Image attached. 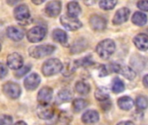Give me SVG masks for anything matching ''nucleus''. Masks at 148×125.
<instances>
[{
  "instance_id": "obj_1",
  "label": "nucleus",
  "mask_w": 148,
  "mask_h": 125,
  "mask_svg": "<svg viewBox=\"0 0 148 125\" xmlns=\"http://www.w3.org/2000/svg\"><path fill=\"white\" fill-rule=\"evenodd\" d=\"M115 49V43L112 39H105L97 45L96 51L102 59H108L114 53Z\"/></svg>"
},
{
  "instance_id": "obj_2",
  "label": "nucleus",
  "mask_w": 148,
  "mask_h": 125,
  "mask_svg": "<svg viewBox=\"0 0 148 125\" xmlns=\"http://www.w3.org/2000/svg\"><path fill=\"white\" fill-rule=\"evenodd\" d=\"M63 64L57 58L47 60L42 66V73L45 77H51L59 73L62 71Z\"/></svg>"
},
{
  "instance_id": "obj_3",
  "label": "nucleus",
  "mask_w": 148,
  "mask_h": 125,
  "mask_svg": "<svg viewBox=\"0 0 148 125\" xmlns=\"http://www.w3.org/2000/svg\"><path fill=\"white\" fill-rule=\"evenodd\" d=\"M54 50H55V46L51 44H43V45L31 47L28 52L32 57L40 59L52 54Z\"/></svg>"
},
{
  "instance_id": "obj_4",
  "label": "nucleus",
  "mask_w": 148,
  "mask_h": 125,
  "mask_svg": "<svg viewBox=\"0 0 148 125\" xmlns=\"http://www.w3.org/2000/svg\"><path fill=\"white\" fill-rule=\"evenodd\" d=\"M47 31L43 26H35L27 32V38L31 43H38L42 41L46 36Z\"/></svg>"
},
{
  "instance_id": "obj_5",
  "label": "nucleus",
  "mask_w": 148,
  "mask_h": 125,
  "mask_svg": "<svg viewBox=\"0 0 148 125\" xmlns=\"http://www.w3.org/2000/svg\"><path fill=\"white\" fill-rule=\"evenodd\" d=\"M61 24L68 31H74L82 27V23L77 18H71L68 15H64L60 18Z\"/></svg>"
},
{
  "instance_id": "obj_6",
  "label": "nucleus",
  "mask_w": 148,
  "mask_h": 125,
  "mask_svg": "<svg viewBox=\"0 0 148 125\" xmlns=\"http://www.w3.org/2000/svg\"><path fill=\"white\" fill-rule=\"evenodd\" d=\"M14 16L15 18L22 24H28L31 15H30V11L29 8L25 5H18V7L15 8L14 10Z\"/></svg>"
},
{
  "instance_id": "obj_7",
  "label": "nucleus",
  "mask_w": 148,
  "mask_h": 125,
  "mask_svg": "<svg viewBox=\"0 0 148 125\" xmlns=\"http://www.w3.org/2000/svg\"><path fill=\"white\" fill-rule=\"evenodd\" d=\"M3 91L6 96L11 99H17L21 95V88L18 84L8 82L4 84Z\"/></svg>"
},
{
  "instance_id": "obj_8",
  "label": "nucleus",
  "mask_w": 148,
  "mask_h": 125,
  "mask_svg": "<svg viewBox=\"0 0 148 125\" xmlns=\"http://www.w3.org/2000/svg\"><path fill=\"white\" fill-rule=\"evenodd\" d=\"M37 115L40 119L49 120L54 115V109L50 103L40 104L37 107Z\"/></svg>"
},
{
  "instance_id": "obj_9",
  "label": "nucleus",
  "mask_w": 148,
  "mask_h": 125,
  "mask_svg": "<svg viewBox=\"0 0 148 125\" xmlns=\"http://www.w3.org/2000/svg\"><path fill=\"white\" fill-rule=\"evenodd\" d=\"M24 59L18 53H12L7 57V65L12 70H18L23 67Z\"/></svg>"
},
{
  "instance_id": "obj_10",
  "label": "nucleus",
  "mask_w": 148,
  "mask_h": 125,
  "mask_svg": "<svg viewBox=\"0 0 148 125\" xmlns=\"http://www.w3.org/2000/svg\"><path fill=\"white\" fill-rule=\"evenodd\" d=\"M61 2L59 0H52L49 2L45 7V13L51 18H56L60 14Z\"/></svg>"
},
{
  "instance_id": "obj_11",
  "label": "nucleus",
  "mask_w": 148,
  "mask_h": 125,
  "mask_svg": "<svg viewBox=\"0 0 148 125\" xmlns=\"http://www.w3.org/2000/svg\"><path fill=\"white\" fill-rule=\"evenodd\" d=\"M53 96V90L50 87H43L38 94V102L40 104L50 103Z\"/></svg>"
},
{
  "instance_id": "obj_12",
  "label": "nucleus",
  "mask_w": 148,
  "mask_h": 125,
  "mask_svg": "<svg viewBox=\"0 0 148 125\" xmlns=\"http://www.w3.org/2000/svg\"><path fill=\"white\" fill-rule=\"evenodd\" d=\"M40 81H41L40 77L36 73H32L25 77V79L24 81V84H25V87L26 90H34L35 89H37L38 87Z\"/></svg>"
},
{
  "instance_id": "obj_13",
  "label": "nucleus",
  "mask_w": 148,
  "mask_h": 125,
  "mask_svg": "<svg viewBox=\"0 0 148 125\" xmlns=\"http://www.w3.org/2000/svg\"><path fill=\"white\" fill-rule=\"evenodd\" d=\"M130 16V10L128 8H121L119 9L114 15V18L112 19V23L115 25H119L129 18Z\"/></svg>"
},
{
  "instance_id": "obj_14",
  "label": "nucleus",
  "mask_w": 148,
  "mask_h": 125,
  "mask_svg": "<svg viewBox=\"0 0 148 125\" xmlns=\"http://www.w3.org/2000/svg\"><path fill=\"white\" fill-rule=\"evenodd\" d=\"M90 25L93 30L101 31L106 28V20L103 17L94 15L90 18Z\"/></svg>"
},
{
  "instance_id": "obj_15",
  "label": "nucleus",
  "mask_w": 148,
  "mask_h": 125,
  "mask_svg": "<svg viewBox=\"0 0 148 125\" xmlns=\"http://www.w3.org/2000/svg\"><path fill=\"white\" fill-rule=\"evenodd\" d=\"M133 43L137 47V49H138L139 50L145 51L148 50V36L145 34L143 33L138 34L134 37Z\"/></svg>"
},
{
  "instance_id": "obj_16",
  "label": "nucleus",
  "mask_w": 148,
  "mask_h": 125,
  "mask_svg": "<svg viewBox=\"0 0 148 125\" xmlns=\"http://www.w3.org/2000/svg\"><path fill=\"white\" fill-rule=\"evenodd\" d=\"M6 34L7 36L13 41L18 42L23 39L25 36V32L22 29L15 27V26H10L6 30Z\"/></svg>"
},
{
  "instance_id": "obj_17",
  "label": "nucleus",
  "mask_w": 148,
  "mask_h": 125,
  "mask_svg": "<svg viewBox=\"0 0 148 125\" xmlns=\"http://www.w3.org/2000/svg\"><path fill=\"white\" fill-rule=\"evenodd\" d=\"M99 120V114L96 110H87L82 115V122L86 124L96 123Z\"/></svg>"
},
{
  "instance_id": "obj_18",
  "label": "nucleus",
  "mask_w": 148,
  "mask_h": 125,
  "mask_svg": "<svg viewBox=\"0 0 148 125\" xmlns=\"http://www.w3.org/2000/svg\"><path fill=\"white\" fill-rule=\"evenodd\" d=\"M73 97V93L71 90H61L56 97V103L58 104H61L63 103H66V102H70Z\"/></svg>"
},
{
  "instance_id": "obj_19",
  "label": "nucleus",
  "mask_w": 148,
  "mask_h": 125,
  "mask_svg": "<svg viewBox=\"0 0 148 125\" xmlns=\"http://www.w3.org/2000/svg\"><path fill=\"white\" fill-rule=\"evenodd\" d=\"M81 13V8L78 2L72 1L67 5V14L71 18H78Z\"/></svg>"
},
{
  "instance_id": "obj_20",
  "label": "nucleus",
  "mask_w": 148,
  "mask_h": 125,
  "mask_svg": "<svg viewBox=\"0 0 148 125\" xmlns=\"http://www.w3.org/2000/svg\"><path fill=\"white\" fill-rule=\"evenodd\" d=\"M52 37L56 42L61 44H65L68 41V36L66 32L61 29H55L52 32Z\"/></svg>"
},
{
  "instance_id": "obj_21",
  "label": "nucleus",
  "mask_w": 148,
  "mask_h": 125,
  "mask_svg": "<svg viewBox=\"0 0 148 125\" xmlns=\"http://www.w3.org/2000/svg\"><path fill=\"white\" fill-rule=\"evenodd\" d=\"M118 105L123 110H130L133 107V100L131 97L125 96L118 100Z\"/></svg>"
},
{
  "instance_id": "obj_22",
  "label": "nucleus",
  "mask_w": 148,
  "mask_h": 125,
  "mask_svg": "<svg viewBox=\"0 0 148 125\" xmlns=\"http://www.w3.org/2000/svg\"><path fill=\"white\" fill-rule=\"evenodd\" d=\"M132 21L135 25L138 26H144L147 22V17L145 14L140 12H136L132 18Z\"/></svg>"
},
{
  "instance_id": "obj_23",
  "label": "nucleus",
  "mask_w": 148,
  "mask_h": 125,
  "mask_svg": "<svg viewBox=\"0 0 148 125\" xmlns=\"http://www.w3.org/2000/svg\"><path fill=\"white\" fill-rule=\"evenodd\" d=\"M118 73L121 74L128 80H133L136 77V72L132 68H130L129 66H125V65H123V66L119 65Z\"/></svg>"
},
{
  "instance_id": "obj_24",
  "label": "nucleus",
  "mask_w": 148,
  "mask_h": 125,
  "mask_svg": "<svg viewBox=\"0 0 148 125\" xmlns=\"http://www.w3.org/2000/svg\"><path fill=\"white\" fill-rule=\"evenodd\" d=\"M75 90L79 94L85 96V95H87L90 92L91 87L87 83H86L84 81H79L75 84Z\"/></svg>"
},
{
  "instance_id": "obj_25",
  "label": "nucleus",
  "mask_w": 148,
  "mask_h": 125,
  "mask_svg": "<svg viewBox=\"0 0 148 125\" xmlns=\"http://www.w3.org/2000/svg\"><path fill=\"white\" fill-rule=\"evenodd\" d=\"M94 96L96 97V99L98 101H100V102H106L109 99L110 97V95H109V92L108 90L106 89V88H98L96 90H95V93H94Z\"/></svg>"
},
{
  "instance_id": "obj_26",
  "label": "nucleus",
  "mask_w": 148,
  "mask_h": 125,
  "mask_svg": "<svg viewBox=\"0 0 148 125\" xmlns=\"http://www.w3.org/2000/svg\"><path fill=\"white\" fill-rule=\"evenodd\" d=\"M88 106V102L82 98L74 99L72 102V108L75 112H79L83 109H85Z\"/></svg>"
},
{
  "instance_id": "obj_27",
  "label": "nucleus",
  "mask_w": 148,
  "mask_h": 125,
  "mask_svg": "<svg viewBox=\"0 0 148 125\" xmlns=\"http://www.w3.org/2000/svg\"><path fill=\"white\" fill-rule=\"evenodd\" d=\"M74 65H75L76 68H79V67H88V66H91L94 64V62L91 56H87L86 57H83V58H80L79 60H76L74 61Z\"/></svg>"
},
{
  "instance_id": "obj_28",
  "label": "nucleus",
  "mask_w": 148,
  "mask_h": 125,
  "mask_svg": "<svg viewBox=\"0 0 148 125\" xmlns=\"http://www.w3.org/2000/svg\"><path fill=\"white\" fill-rule=\"evenodd\" d=\"M86 46H87V43L86 42L85 39H79L73 43V45L71 49V53H79V52L85 50Z\"/></svg>"
},
{
  "instance_id": "obj_29",
  "label": "nucleus",
  "mask_w": 148,
  "mask_h": 125,
  "mask_svg": "<svg viewBox=\"0 0 148 125\" xmlns=\"http://www.w3.org/2000/svg\"><path fill=\"white\" fill-rule=\"evenodd\" d=\"M112 90L116 93V94H119V93H121L125 90V84L124 82L119 78V77H115L113 80H112Z\"/></svg>"
},
{
  "instance_id": "obj_30",
  "label": "nucleus",
  "mask_w": 148,
  "mask_h": 125,
  "mask_svg": "<svg viewBox=\"0 0 148 125\" xmlns=\"http://www.w3.org/2000/svg\"><path fill=\"white\" fill-rule=\"evenodd\" d=\"M118 3V0H100L99 6L105 11L112 10Z\"/></svg>"
},
{
  "instance_id": "obj_31",
  "label": "nucleus",
  "mask_w": 148,
  "mask_h": 125,
  "mask_svg": "<svg viewBox=\"0 0 148 125\" xmlns=\"http://www.w3.org/2000/svg\"><path fill=\"white\" fill-rule=\"evenodd\" d=\"M136 107L139 110H144L148 107V98L146 96H140L136 99Z\"/></svg>"
},
{
  "instance_id": "obj_32",
  "label": "nucleus",
  "mask_w": 148,
  "mask_h": 125,
  "mask_svg": "<svg viewBox=\"0 0 148 125\" xmlns=\"http://www.w3.org/2000/svg\"><path fill=\"white\" fill-rule=\"evenodd\" d=\"M76 69L77 68H76L75 65H74V62H67L64 66L63 65V68H62L61 71H62L63 75L68 77V76L71 75L74 71H75Z\"/></svg>"
},
{
  "instance_id": "obj_33",
  "label": "nucleus",
  "mask_w": 148,
  "mask_h": 125,
  "mask_svg": "<svg viewBox=\"0 0 148 125\" xmlns=\"http://www.w3.org/2000/svg\"><path fill=\"white\" fill-rule=\"evenodd\" d=\"M12 117L8 115H0V125H12Z\"/></svg>"
},
{
  "instance_id": "obj_34",
  "label": "nucleus",
  "mask_w": 148,
  "mask_h": 125,
  "mask_svg": "<svg viewBox=\"0 0 148 125\" xmlns=\"http://www.w3.org/2000/svg\"><path fill=\"white\" fill-rule=\"evenodd\" d=\"M30 66H25V67H21L20 69H18V70H17V71H16V73H15V75H16V77H24L25 75H26L28 72H29V71H30Z\"/></svg>"
},
{
  "instance_id": "obj_35",
  "label": "nucleus",
  "mask_w": 148,
  "mask_h": 125,
  "mask_svg": "<svg viewBox=\"0 0 148 125\" xmlns=\"http://www.w3.org/2000/svg\"><path fill=\"white\" fill-rule=\"evenodd\" d=\"M137 6L143 12H148V0H139Z\"/></svg>"
},
{
  "instance_id": "obj_36",
  "label": "nucleus",
  "mask_w": 148,
  "mask_h": 125,
  "mask_svg": "<svg viewBox=\"0 0 148 125\" xmlns=\"http://www.w3.org/2000/svg\"><path fill=\"white\" fill-rule=\"evenodd\" d=\"M7 74H8V69L6 68L5 65H3L2 62H0V78L2 79L5 77Z\"/></svg>"
},
{
  "instance_id": "obj_37",
  "label": "nucleus",
  "mask_w": 148,
  "mask_h": 125,
  "mask_svg": "<svg viewBox=\"0 0 148 125\" xmlns=\"http://www.w3.org/2000/svg\"><path fill=\"white\" fill-rule=\"evenodd\" d=\"M60 118H61V120H62V121H67V122L71 121V115H68V114H67V113H65V112L62 113V115H61Z\"/></svg>"
},
{
  "instance_id": "obj_38",
  "label": "nucleus",
  "mask_w": 148,
  "mask_h": 125,
  "mask_svg": "<svg viewBox=\"0 0 148 125\" xmlns=\"http://www.w3.org/2000/svg\"><path fill=\"white\" fill-rule=\"evenodd\" d=\"M117 125H134V123L131 121H123L119 122Z\"/></svg>"
},
{
  "instance_id": "obj_39",
  "label": "nucleus",
  "mask_w": 148,
  "mask_h": 125,
  "mask_svg": "<svg viewBox=\"0 0 148 125\" xmlns=\"http://www.w3.org/2000/svg\"><path fill=\"white\" fill-rule=\"evenodd\" d=\"M143 84H144L145 87L148 88V74L144 77V78H143Z\"/></svg>"
},
{
  "instance_id": "obj_40",
  "label": "nucleus",
  "mask_w": 148,
  "mask_h": 125,
  "mask_svg": "<svg viewBox=\"0 0 148 125\" xmlns=\"http://www.w3.org/2000/svg\"><path fill=\"white\" fill-rule=\"evenodd\" d=\"M45 1V0H32V2L34 5H37L43 4Z\"/></svg>"
},
{
  "instance_id": "obj_41",
  "label": "nucleus",
  "mask_w": 148,
  "mask_h": 125,
  "mask_svg": "<svg viewBox=\"0 0 148 125\" xmlns=\"http://www.w3.org/2000/svg\"><path fill=\"white\" fill-rule=\"evenodd\" d=\"M18 2H19V0H7V3L11 5H14Z\"/></svg>"
},
{
  "instance_id": "obj_42",
  "label": "nucleus",
  "mask_w": 148,
  "mask_h": 125,
  "mask_svg": "<svg viewBox=\"0 0 148 125\" xmlns=\"http://www.w3.org/2000/svg\"><path fill=\"white\" fill-rule=\"evenodd\" d=\"M14 125H27L24 121H18V122H17Z\"/></svg>"
},
{
  "instance_id": "obj_43",
  "label": "nucleus",
  "mask_w": 148,
  "mask_h": 125,
  "mask_svg": "<svg viewBox=\"0 0 148 125\" xmlns=\"http://www.w3.org/2000/svg\"><path fill=\"white\" fill-rule=\"evenodd\" d=\"M1 48H2V46H1V44H0V50H1Z\"/></svg>"
}]
</instances>
